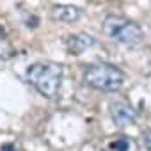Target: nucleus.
<instances>
[{"mask_svg": "<svg viewBox=\"0 0 151 151\" xmlns=\"http://www.w3.org/2000/svg\"><path fill=\"white\" fill-rule=\"evenodd\" d=\"M62 77V66L57 62H36L27 68V82L48 100H55L60 94Z\"/></svg>", "mask_w": 151, "mask_h": 151, "instance_id": "f257e3e1", "label": "nucleus"}, {"mask_svg": "<svg viewBox=\"0 0 151 151\" xmlns=\"http://www.w3.org/2000/svg\"><path fill=\"white\" fill-rule=\"evenodd\" d=\"M84 82L96 91L116 93L124 84V73L114 64L94 62L84 68Z\"/></svg>", "mask_w": 151, "mask_h": 151, "instance_id": "f03ea898", "label": "nucleus"}, {"mask_svg": "<svg viewBox=\"0 0 151 151\" xmlns=\"http://www.w3.org/2000/svg\"><path fill=\"white\" fill-rule=\"evenodd\" d=\"M105 36H109L112 41L124 45V46H139L144 41V32L140 25L126 16L119 14H107L101 25Z\"/></svg>", "mask_w": 151, "mask_h": 151, "instance_id": "7ed1b4c3", "label": "nucleus"}, {"mask_svg": "<svg viewBox=\"0 0 151 151\" xmlns=\"http://www.w3.org/2000/svg\"><path fill=\"white\" fill-rule=\"evenodd\" d=\"M109 112H110L112 121H114L117 126H121V128H123V126L135 124V121H137V110H135L130 103H126V101H123V100L110 101Z\"/></svg>", "mask_w": 151, "mask_h": 151, "instance_id": "20e7f679", "label": "nucleus"}, {"mask_svg": "<svg viewBox=\"0 0 151 151\" xmlns=\"http://www.w3.org/2000/svg\"><path fill=\"white\" fill-rule=\"evenodd\" d=\"M101 151H139V146L128 135H114L103 140Z\"/></svg>", "mask_w": 151, "mask_h": 151, "instance_id": "39448f33", "label": "nucleus"}, {"mask_svg": "<svg viewBox=\"0 0 151 151\" xmlns=\"http://www.w3.org/2000/svg\"><path fill=\"white\" fill-rule=\"evenodd\" d=\"M96 45L94 37L87 36V34H75V36H69L68 41H66V50L69 55H82L86 50L93 48Z\"/></svg>", "mask_w": 151, "mask_h": 151, "instance_id": "423d86ee", "label": "nucleus"}, {"mask_svg": "<svg viewBox=\"0 0 151 151\" xmlns=\"http://www.w3.org/2000/svg\"><path fill=\"white\" fill-rule=\"evenodd\" d=\"M82 16V9L80 7H75V6H66V4H60V6H53L52 7V18L55 22H64V23H73L80 20Z\"/></svg>", "mask_w": 151, "mask_h": 151, "instance_id": "0eeeda50", "label": "nucleus"}, {"mask_svg": "<svg viewBox=\"0 0 151 151\" xmlns=\"http://www.w3.org/2000/svg\"><path fill=\"white\" fill-rule=\"evenodd\" d=\"M144 144H146V147L151 151V130H146V132H144Z\"/></svg>", "mask_w": 151, "mask_h": 151, "instance_id": "6e6552de", "label": "nucleus"}, {"mask_svg": "<svg viewBox=\"0 0 151 151\" xmlns=\"http://www.w3.org/2000/svg\"><path fill=\"white\" fill-rule=\"evenodd\" d=\"M6 39V30L2 29V25H0V41H4Z\"/></svg>", "mask_w": 151, "mask_h": 151, "instance_id": "1a4fd4ad", "label": "nucleus"}]
</instances>
